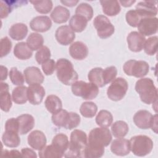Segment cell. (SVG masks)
<instances>
[{
    "label": "cell",
    "mask_w": 158,
    "mask_h": 158,
    "mask_svg": "<svg viewBox=\"0 0 158 158\" xmlns=\"http://www.w3.org/2000/svg\"><path fill=\"white\" fill-rule=\"evenodd\" d=\"M112 141V135L107 127L94 128L88 138V143L84 151V157L99 158L103 156L105 149Z\"/></svg>",
    "instance_id": "obj_1"
},
{
    "label": "cell",
    "mask_w": 158,
    "mask_h": 158,
    "mask_svg": "<svg viewBox=\"0 0 158 158\" xmlns=\"http://www.w3.org/2000/svg\"><path fill=\"white\" fill-rule=\"evenodd\" d=\"M88 143L85 132L80 130H74L70 134L69 147L64 154L65 157H84V151Z\"/></svg>",
    "instance_id": "obj_2"
},
{
    "label": "cell",
    "mask_w": 158,
    "mask_h": 158,
    "mask_svg": "<svg viewBox=\"0 0 158 158\" xmlns=\"http://www.w3.org/2000/svg\"><path fill=\"white\" fill-rule=\"evenodd\" d=\"M135 88L144 103L150 104L157 102V89L151 78H143L138 80Z\"/></svg>",
    "instance_id": "obj_3"
},
{
    "label": "cell",
    "mask_w": 158,
    "mask_h": 158,
    "mask_svg": "<svg viewBox=\"0 0 158 158\" xmlns=\"http://www.w3.org/2000/svg\"><path fill=\"white\" fill-rule=\"evenodd\" d=\"M56 69L58 80L65 85H72L78 78V73L74 70L72 63L67 59H58Z\"/></svg>",
    "instance_id": "obj_4"
},
{
    "label": "cell",
    "mask_w": 158,
    "mask_h": 158,
    "mask_svg": "<svg viewBox=\"0 0 158 158\" xmlns=\"http://www.w3.org/2000/svg\"><path fill=\"white\" fill-rule=\"evenodd\" d=\"M129 141L130 150L136 156H145L149 154L153 148L152 140L146 135L134 136Z\"/></svg>",
    "instance_id": "obj_5"
},
{
    "label": "cell",
    "mask_w": 158,
    "mask_h": 158,
    "mask_svg": "<svg viewBox=\"0 0 158 158\" xmlns=\"http://www.w3.org/2000/svg\"><path fill=\"white\" fill-rule=\"evenodd\" d=\"M71 89L74 95L85 100L93 99L99 93V88L96 85L83 81H77L72 85Z\"/></svg>",
    "instance_id": "obj_6"
},
{
    "label": "cell",
    "mask_w": 158,
    "mask_h": 158,
    "mask_svg": "<svg viewBox=\"0 0 158 158\" xmlns=\"http://www.w3.org/2000/svg\"><path fill=\"white\" fill-rule=\"evenodd\" d=\"M123 70L125 74L128 76L141 78L148 73L149 65L144 60L131 59L125 62L123 66Z\"/></svg>",
    "instance_id": "obj_7"
},
{
    "label": "cell",
    "mask_w": 158,
    "mask_h": 158,
    "mask_svg": "<svg viewBox=\"0 0 158 158\" xmlns=\"http://www.w3.org/2000/svg\"><path fill=\"white\" fill-rule=\"evenodd\" d=\"M128 88V82L125 78L122 77L115 78L107 88V97L114 101H120L125 96Z\"/></svg>",
    "instance_id": "obj_8"
},
{
    "label": "cell",
    "mask_w": 158,
    "mask_h": 158,
    "mask_svg": "<svg viewBox=\"0 0 158 158\" xmlns=\"http://www.w3.org/2000/svg\"><path fill=\"white\" fill-rule=\"evenodd\" d=\"M93 25L96 29L98 36L102 39L110 37L115 31L114 26L104 15H97L93 20Z\"/></svg>",
    "instance_id": "obj_9"
},
{
    "label": "cell",
    "mask_w": 158,
    "mask_h": 158,
    "mask_svg": "<svg viewBox=\"0 0 158 158\" xmlns=\"http://www.w3.org/2000/svg\"><path fill=\"white\" fill-rule=\"evenodd\" d=\"M158 20L157 17L143 18L138 25L139 33L142 35L150 36L157 33Z\"/></svg>",
    "instance_id": "obj_10"
},
{
    "label": "cell",
    "mask_w": 158,
    "mask_h": 158,
    "mask_svg": "<svg viewBox=\"0 0 158 158\" xmlns=\"http://www.w3.org/2000/svg\"><path fill=\"white\" fill-rule=\"evenodd\" d=\"M154 115L146 110H139L137 111L133 118L136 126L141 129H149L151 127Z\"/></svg>",
    "instance_id": "obj_11"
},
{
    "label": "cell",
    "mask_w": 158,
    "mask_h": 158,
    "mask_svg": "<svg viewBox=\"0 0 158 158\" xmlns=\"http://www.w3.org/2000/svg\"><path fill=\"white\" fill-rule=\"evenodd\" d=\"M55 37L60 44L67 46L73 41L75 38V34L69 26L62 25L57 28Z\"/></svg>",
    "instance_id": "obj_12"
},
{
    "label": "cell",
    "mask_w": 158,
    "mask_h": 158,
    "mask_svg": "<svg viewBox=\"0 0 158 158\" xmlns=\"http://www.w3.org/2000/svg\"><path fill=\"white\" fill-rule=\"evenodd\" d=\"M157 1H144L139 2L136 6V10L141 17H155L157 14V9L156 7Z\"/></svg>",
    "instance_id": "obj_13"
},
{
    "label": "cell",
    "mask_w": 158,
    "mask_h": 158,
    "mask_svg": "<svg viewBox=\"0 0 158 158\" xmlns=\"http://www.w3.org/2000/svg\"><path fill=\"white\" fill-rule=\"evenodd\" d=\"M145 41V37L139 32L135 31L130 32L127 37L129 49L135 52H140L143 49Z\"/></svg>",
    "instance_id": "obj_14"
},
{
    "label": "cell",
    "mask_w": 158,
    "mask_h": 158,
    "mask_svg": "<svg viewBox=\"0 0 158 158\" xmlns=\"http://www.w3.org/2000/svg\"><path fill=\"white\" fill-rule=\"evenodd\" d=\"M23 74L27 83L29 85H40L44 81V76L39 68L34 66L27 67Z\"/></svg>",
    "instance_id": "obj_15"
},
{
    "label": "cell",
    "mask_w": 158,
    "mask_h": 158,
    "mask_svg": "<svg viewBox=\"0 0 158 158\" xmlns=\"http://www.w3.org/2000/svg\"><path fill=\"white\" fill-rule=\"evenodd\" d=\"M51 20L46 15L36 16L30 22V28L37 32H46L51 28Z\"/></svg>",
    "instance_id": "obj_16"
},
{
    "label": "cell",
    "mask_w": 158,
    "mask_h": 158,
    "mask_svg": "<svg viewBox=\"0 0 158 158\" xmlns=\"http://www.w3.org/2000/svg\"><path fill=\"white\" fill-rule=\"evenodd\" d=\"M28 144L33 149L40 151L46 144V137L44 133L40 130H34L28 136Z\"/></svg>",
    "instance_id": "obj_17"
},
{
    "label": "cell",
    "mask_w": 158,
    "mask_h": 158,
    "mask_svg": "<svg viewBox=\"0 0 158 158\" xmlns=\"http://www.w3.org/2000/svg\"><path fill=\"white\" fill-rule=\"evenodd\" d=\"M45 96V89L40 85H29L28 87V100L33 105L41 103Z\"/></svg>",
    "instance_id": "obj_18"
},
{
    "label": "cell",
    "mask_w": 158,
    "mask_h": 158,
    "mask_svg": "<svg viewBox=\"0 0 158 158\" xmlns=\"http://www.w3.org/2000/svg\"><path fill=\"white\" fill-rule=\"evenodd\" d=\"M112 152L117 156H125L130 153V141L125 138H118L112 141L110 145Z\"/></svg>",
    "instance_id": "obj_19"
},
{
    "label": "cell",
    "mask_w": 158,
    "mask_h": 158,
    "mask_svg": "<svg viewBox=\"0 0 158 158\" xmlns=\"http://www.w3.org/2000/svg\"><path fill=\"white\" fill-rule=\"evenodd\" d=\"M70 56L75 60H81L85 59L88 54L87 46L81 41H75L69 47Z\"/></svg>",
    "instance_id": "obj_20"
},
{
    "label": "cell",
    "mask_w": 158,
    "mask_h": 158,
    "mask_svg": "<svg viewBox=\"0 0 158 158\" xmlns=\"http://www.w3.org/2000/svg\"><path fill=\"white\" fill-rule=\"evenodd\" d=\"M19 123V133L25 135L31 131L35 126V119L31 115L22 114L17 117Z\"/></svg>",
    "instance_id": "obj_21"
},
{
    "label": "cell",
    "mask_w": 158,
    "mask_h": 158,
    "mask_svg": "<svg viewBox=\"0 0 158 158\" xmlns=\"http://www.w3.org/2000/svg\"><path fill=\"white\" fill-rule=\"evenodd\" d=\"M0 107L2 111L7 112L12 107V99L9 93V85L1 82L0 87Z\"/></svg>",
    "instance_id": "obj_22"
},
{
    "label": "cell",
    "mask_w": 158,
    "mask_h": 158,
    "mask_svg": "<svg viewBox=\"0 0 158 158\" xmlns=\"http://www.w3.org/2000/svg\"><path fill=\"white\" fill-rule=\"evenodd\" d=\"M28 33V27L23 23H17L12 25L9 30L10 38L16 41L23 40Z\"/></svg>",
    "instance_id": "obj_23"
},
{
    "label": "cell",
    "mask_w": 158,
    "mask_h": 158,
    "mask_svg": "<svg viewBox=\"0 0 158 158\" xmlns=\"http://www.w3.org/2000/svg\"><path fill=\"white\" fill-rule=\"evenodd\" d=\"M69 10L62 6H57L54 7L51 13L52 20L56 23H63L66 22L70 17Z\"/></svg>",
    "instance_id": "obj_24"
},
{
    "label": "cell",
    "mask_w": 158,
    "mask_h": 158,
    "mask_svg": "<svg viewBox=\"0 0 158 158\" xmlns=\"http://www.w3.org/2000/svg\"><path fill=\"white\" fill-rule=\"evenodd\" d=\"M103 12L108 16H115L120 13L121 7L118 1L101 0L100 1Z\"/></svg>",
    "instance_id": "obj_25"
},
{
    "label": "cell",
    "mask_w": 158,
    "mask_h": 158,
    "mask_svg": "<svg viewBox=\"0 0 158 158\" xmlns=\"http://www.w3.org/2000/svg\"><path fill=\"white\" fill-rule=\"evenodd\" d=\"M27 3V1H1V18H6L9 15V14L12 12L14 8L19 7L22 5L26 4Z\"/></svg>",
    "instance_id": "obj_26"
},
{
    "label": "cell",
    "mask_w": 158,
    "mask_h": 158,
    "mask_svg": "<svg viewBox=\"0 0 158 158\" xmlns=\"http://www.w3.org/2000/svg\"><path fill=\"white\" fill-rule=\"evenodd\" d=\"M14 54L19 59L27 60L31 57L33 51H31L25 42H20L15 44L14 48Z\"/></svg>",
    "instance_id": "obj_27"
},
{
    "label": "cell",
    "mask_w": 158,
    "mask_h": 158,
    "mask_svg": "<svg viewBox=\"0 0 158 158\" xmlns=\"http://www.w3.org/2000/svg\"><path fill=\"white\" fill-rule=\"evenodd\" d=\"M2 141L7 147L17 148L20 144V138L18 132L6 130L2 136Z\"/></svg>",
    "instance_id": "obj_28"
},
{
    "label": "cell",
    "mask_w": 158,
    "mask_h": 158,
    "mask_svg": "<svg viewBox=\"0 0 158 158\" xmlns=\"http://www.w3.org/2000/svg\"><path fill=\"white\" fill-rule=\"evenodd\" d=\"M44 105L48 111L52 114L58 112L62 108V103L60 99L53 94L48 96L44 101Z\"/></svg>",
    "instance_id": "obj_29"
},
{
    "label": "cell",
    "mask_w": 158,
    "mask_h": 158,
    "mask_svg": "<svg viewBox=\"0 0 158 158\" xmlns=\"http://www.w3.org/2000/svg\"><path fill=\"white\" fill-rule=\"evenodd\" d=\"M12 101L17 104H25L28 100V88L25 86H19L12 92Z\"/></svg>",
    "instance_id": "obj_30"
},
{
    "label": "cell",
    "mask_w": 158,
    "mask_h": 158,
    "mask_svg": "<svg viewBox=\"0 0 158 158\" xmlns=\"http://www.w3.org/2000/svg\"><path fill=\"white\" fill-rule=\"evenodd\" d=\"M88 23L87 19L80 15H73L69 21V27L73 31L80 33L83 31L86 27Z\"/></svg>",
    "instance_id": "obj_31"
},
{
    "label": "cell",
    "mask_w": 158,
    "mask_h": 158,
    "mask_svg": "<svg viewBox=\"0 0 158 158\" xmlns=\"http://www.w3.org/2000/svg\"><path fill=\"white\" fill-rule=\"evenodd\" d=\"M129 127L128 124L123 120L115 122L111 126V131L115 138H123L128 132Z\"/></svg>",
    "instance_id": "obj_32"
},
{
    "label": "cell",
    "mask_w": 158,
    "mask_h": 158,
    "mask_svg": "<svg viewBox=\"0 0 158 158\" xmlns=\"http://www.w3.org/2000/svg\"><path fill=\"white\" fill-rule=\"evenodd\" d=\"M38 155L41 158H60L64 156V154L52 144L39 151Z\"/></svg>",
    "instance_id": "obj_33"
},
{
    "label": "cell",
    "mask_w": 158,
    "mask_h": 158,
    "mask_svg": "<svg viewBox=\"0 0 158 158\" xmlns=\"http://www.w3.org/2000/svg\"><path fill=\"white\" fill-rule=\"evenodd\" d=\"M27 44L31 51H36L40 49L44 43L43 36L38 33H31L28 36Z\"/></svg>",
    "instance_id": "obj_34"
},
{
    "label": "cell",
    "mask_w": 158,
    "mask_h": 158,
    "mask_svg": "<svg viewBox=\"0 0 158 158\" xmlns=\"http://www.w3.org/2000/svg\"><path fill=\"white\" fill-rule=\"evenodd\" d=\"M113 122L112 114L107 110H101L96 117V123L101 127H109Z\"/></svg>",
    "instance_id": "obj_35"
},
{
    "label": "cell",
    "mask_w": 158,
    "mask_h": 158,
    "mask_svg": "<svg viewBox=\"0 0 158 158\" xmlns=\"http://www.w3.org/2000/svg\"><path fill=\"white\" fill-rule=\"evenodd\" d=\"M52 144L62 152L64 156L69 144V141L67 136L63 133L57 134L54 136L52 140Z\"/></svg>",
    "instance_id": "obj_36"
},
{
    "label": "cell",
    "mask_w": 158,
    "mask_h": 158,
    "mask_svg": "<svg viewBox=\"0 0 158 158\" xmlns=\"http://www.w3.org/2000/svg\"><path fill=\"white\" fill-rule=\"evenodd\" d=\"M102 71L101 67H96L92 69L88 74L89 81L96 85L98 87H103L105 86L102 79Z\"/></svg>",
    "instance_id": "obj_37"
},
{
    "label": "cell",
    "mask_w": 158,
    "mask_h": 158,
    "mask_svg": "<svg viewBox=\"0 0 158 158\" xmlns=\"http://www.w3.org/2000/svg\"><path fill=\"white\" fill-rule=\"evenodd\" d=\"M97 111L98 106L93 102H84L80 106V112L81 115L84 117L92 118L96 115Z\"/></svg>",
    "instance_id": "obj_38"
},
{
    "label": "cell",
    "mask_w": 158,
    "mask_h": 158,
    "mask_svg": "<svg viewBox=\"0 0 158 158\" xmlns=\"http://www.w3.org/2000/svg\"><path fill=\"white\" fill-rule=\"evenodd\" d=\"M30 3L33 5L35 10L43 14H48L52 9V2L51 0H40V1H30Z\"/></svg>",
    "instance_id": "obj_39"
},
{
    "label": "cell",
    "mask_w": 158,
    "mask_h": 158,
    "mask_svg": "<svg viewBox=\"0 0 158 158\" xmlns=\"http://www.w3.org/2000/svg\"><path fill=\"white\" fill-rule=\"evenodd\" d=\"M69 112L64 109H61L58 112L52 114L51 119L52 123L58 127H65L68 118Z\"/></svg>",
    "instance_id": "obj_40"
},
{
    "label": "cell",
    "mask_w": 158,
    "mask_h": 158,
    "mask_svg": "<svg viewBox=\"0 0 158 158\" xmlns=\"http://www.w3.org/2000/svg\"><path fill=\"white\" fill-rule=\"evenodd\" d=\"M75 14L85 17L88 21L91 20L93 16V9L91 5L86 2L80 4L75 9Z\"/></svg>",
    "instance_id": "obj_41"
},
{
    "label": "cell",
    "mask_w": 158,
    "mask_h": 158,
    "mask_svg": "<svg viewBox=\"0 0 158 158\" xmlns=\"http://www.w3.org/2000/svg\"><path fill=\"white\" fill-rule=\"evenodd\" d=\"M157 36H154L149 38L145 41L143 48L146 54L149 56H153L157 52Z\"/></svg>",
    "instance_id": "obj_42"
},
{
    "label": "cell",
    "mask_w": 158,
    "mask_h": 158,
    "mask_svg": "<svg viewBox=\"0 0 158 158\" xmlns=\"http://www.w3.org/2000/svg\"><path fill=\"white\" fill-rule=\"evenodd\" d=\"M125 19L127 23L132 27H137L143 19L136 9H131L126 13Z\"/></svg>",
    "instance_id": "obj_43"
},
{
    "label": "cell",
    "mask_w": 158,
    "mask_h": 158,
    "mask_svg": "<svg viewBox=\"0 0 158 158\" xmlns=\"http://www.w3.org/2000/svg\"><path fill=\"white\" fill-rule=\"evenodd\" d=\"M51 54L50 49L46 46H43L35 54V59L39 64H43L50 59Z\"/></svg>",
    "instance_id": "obj_44"
},
{
    "label": "cell",
    "mask_w": 158,
    "mask_h": 158,
    "mask_svg": "<svg viewBox=\"0 0 158 158\" xmlns=\"http://www.w3.org/2000/svg\"><path fill=\"white\" fill-rule=\"evenodd\" d=\"M117 75V68L114 66L106 67L102 71V79L105 85L112 82Z\"/></svg>",
    "instance_id": "obj_45"
},
{
    "label": "cell",
    "mask_w": 158,
    "mask_h": 158,
    "mask_svg": "<svg viewBox=\"0 0 158 158\" xmlns=\"http://www.w3.org/2000/svg\"><path fill=\"white\" fill-rule=\"evenodd\" d=\"M9 78L14 85L22 86L24 83L23 75L16 67H12L10 70Z\"/></svg>",
    "instance_id": "obj_46"
},
{
    "label": "cell",
    "mask_w": 158,
    "mask_h": 158,
    "mask_svg": "<svg viewBox=\"0 0 158 158\" xmlns=\"http://www.w3.org/2000/svg\"><path fill=\"white\" fill-rule=\"evenodd\" d=\"M81 121L80 115L76 112H70L69 114V118L67 122V123L64 128L67 130H72L77 127Z\"/></svg>",
    "instance_id": "obj_47"
},
{
    "label": "cell",
    "mask_w": 158,
    "mask_h": 158,
    "mask_svg": "<svg viewBox=\"0 0 158 158\" xmlns=\"http://www.w3.org/2000/svg\"><path fill=\"white\" fill-rule=\"evenodd\" d=\"M12 42L7 36L3 37L1 40V57L7 56L11 50Z\"/></svg>",
    "instance_id": "obj_48"
},
{
    "label": "cell",
    "mask_w": 158,
    "mask_h": 158,
    "mask_svg": "<svg viewBox=\"0 0 158 158\" xmlns=\"http://www.w3.org/2000/svg\"><path fill=\"white\" fill-rule=\"evenodd\" d=\"M56 62L53 59H49L41 65L43 72L46 75H52L56 69Z\"/></svg>",
    "instance_id": "obj_49"
},
{
    "label": "cell",
    "mask_w": 158,
    "mask_h": 158,
    "mask_svg": "<svg viewBox=\"0 0 158 158\" xmlns=\"http://www.w3.org/2000/svg\"><path fill=\"white\" fill-rule=\"evenodd\" d=\"M5 130L19 133V123L17 118H10L8 119L5 123Z\"/></svg>",
    "instance_id": "obj_50"
},
{
    "label": "cell",
    "mask_w": 158,
    "mask_h": 158,
    "mask_svg": "<svg viewBox=\"0 0 158 158\" xmlns=\"http://www.w3.org/2000/svg\"><path fill=\"white\" fill-rule=\"evenodd\" d=\"M21 154H22V157H32V158L37 157V155L36 152L33 150L28 148H25L22 149Z\"/></svg>",
    "instance_id": "obj_51"
},
{
    "label": "cell",
    "mask_w": 158,
    "mask_h": 158,
    "mask_svg": "<svg viewBox=\"0 0 158 158\" xmlns=\"http://www.w3.org/2000/svg\"><path fill=\"white\" fill-rule=\"evenodd\" d=\"M1 156L4 157H22L21 152L15 149L11 150L10 151L7 150H2Z\"/></svg>",
    "instance_id": "obj_52"
},
{
    "label": "cell",
    "mask_w": 158,
    "mask_h": 158,
    "mask_svg": "<svg viewBox=\"0 0 158 158\" xmlns=\"http://www.w3.org/2000/svg\"><path fill=\"white\" fill-rule=\"evenodd\" d=\"M7 77V69L4 65H1V80H6Z\"/></svg>",
    "instance_id": "obj_53"
},
{
    "label": "cell",
    "mask_w": 158,
    "mask_h": 158,
    "mask_svg": "<svg viewBox=\"0 0 158 158\" xmlns=\"http://www.w3.org/2000/svg\"><path fill=\"white\" fill-rule=\"evenodd\" d=\"M60 2L62 3L64 5L68 6V7H73L75 6L78 2V1H73V0H69V1H60Z\"/></svg>",
    "instance_id": "obj_54"
},
{
    "label": "cell",
    "mask_w": 158,
    "mask_h": 158,
    "mask_svg": "<svg viewBox=\"0 0 158 158\" xmlns=\"http://www.w3.org/2000/svg\"><path fill=\"white\" fill-rule=\"evenodd\" d=\"M135 2H136L135 0H134V1H118V2H120L123 7H130Z\"/></svg>",
    "instance_id": "obj_55"
},
{
    "label": "cell",
    "mask_w": 158,
    "mask_h": 158,
    "mask_svg": "<svg viewBox=\"0 0 158 158\" xmlns=\"http://www.w3.org/2000/svg\"><path fill=\"white\" fill-rule=\"evenodd\" d=\"M152 128V130L156 133H157V114L154 115V120L152 123V126L151 127Z\"/></svg>",
    "instance_id": "obj_56"
}]
</instances>
